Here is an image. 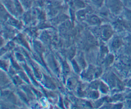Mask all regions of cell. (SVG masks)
Segmentation results:
<instances>
[{
  "mask_svg": "<svg viewBox=\"0 0 131 109\" xmlns=\"http://www.w3.org/2000/svg\"><path fill=\"white\" fill-rule=\"evenodd\" d=\"M113 33V31L110 26L105 25L102 26L101 30V34L102 38L104 40H107L109 39Z\"/></svg>",
  "mask_w": 131,
  "mask_h": 109,
  "instance_id": "1",
  "label": "cell"
},
{
  "mask_svg": "<svg viewBox=\"0 0 131 109\" xmlns=\"http://www.w3.org/2000/svg\"><path fill=\"white\" fill-rule=\"evenodd\" d=\"M85 19L88 23L93 25H99L101 23V20L100 18L94 14L87 15Z\"/></svg>",
  "mask_w": 131,
  "mask_h": 109,
  "instance_id": "2",
  "label": "cell"
},
{
  "mask_svg": "<svg viewBox=\"0 0 131 109\" xmlns=\"http://www.w3.org/2000/svg\"><path fill=\"white\" fill-rule=\"evenodd\" d=\"M108 6L114 13L118 12L120 8V5L118 0H108Z\"/></svg>",
  "mask_w": 131,
  "mask_h": 109,
  "instance_id": "3",
  "label": "cell"
},
{
  "mask_svg": "<svg viewBox=\"0 0 131 109\" xmlns=\"http://www.w3.org/2000/svg\"><path fill=\"white\" fill-rule=\"evenodd\" d=\"M71 24L69 21H65L63 23H62L59 28L60 31L62 33H66L71 28Z\"/></svg>",
  "mask_w": 131,
  "mask_h": 109,
  "instance_id": "4",
  "label": "cell"
},
{
  "mask_svg": "<svg viewBox=\"0 0 131 109\" xmlns=\"http://www.w3.org/2000/svg\"><path fill=\"white\" fill-rule=\"evenodd\" d=\"M95 69L93 67H90L85 73V77L89 79H92L95 75Z\"/></svg>",
  "mask_w": 131,
  "mask_h": 109,
  "instance_id": "5",
  "label": "cell"
},
{
  "mask_svg": "<svg viewBox=\"0 0 131 109\" xmlns=\"http://www.w3.org/2000/svg\"><path fill=\"white\" fill-rule=\"evenodd\" d=\"M86 13H87V10H83V9L80 10L78 11L77 13V18L80 20H83L86 18Z\"/></svg>",
  "mask_w": 131,
  "mask_h": 109,
  "instance_id": "6",
  "label": "cell"
},
{
  "mask_svg": "<svg viewBox=\"0 0 131 109\" xmlns=\"http://www.w3.org/2000/svg\"><path fill=\"white\" fill-rule=\"evenodd\" d=\"M74 6L79 9H82L85 7L84 3L81 0H74Z\"/></svg>",
  "mask_w": 131,
  "mask_h": 109,
  "instance_id": "7",
  "label": "cell"
},
{
  "mask_svg": "<svg viewBox=\"0 0 131 109\" xmlns=\"http://www.w3.org/2000/svg\"><path fill=\"white\" fill-rule=\"evenodd\" d=\"M87 41L89 44H92V45H96L97 42L96 40V39L93 37L92 35L89 34L86 37Z\"/></svg>",
  "mask_w": 131,
  "mask_h": 109,
  "instance_id": "8",
  "label": "cell"
},
{
  "mask_svg": "<svg viewBox=\"0 0 131 109\" xmlns=\"http://www.w3.org/2000/svg\"><path fill=\"white\" fill-rule=\"evenodd\" d=\"M14 5L16 9V11L17 12L19 13V14H21L23 12V10L22 7L20 4V3L17 0H15L14 2Z\"/></svg>",
  "mask_w": 131,
  "mask_h": 109,
  "instance_id": "9",
  "label": "cell"
},
{
  "mask_svg": "<svg viewBox=\"0 0 131 109\" xmlns=\"http://www.w3.org/2000/svg\"><path fill=\"white\" fill-rule=\"evenodd\" d=\"M63 69L64 72L66 74H68V73H69V72L70 71V67L66 62H64L63 63Z\"/></svg>",
  "mask_w": 131,
  "mask_h": 109,
  "instance_id": "10",
  "label": "cell"
},
{
  "mask_svg": "<svg viewBox=\"0 0 131 109\" xmlns=\"http://www.w3.org/2000/svg\"><path fill=\"white\" fill-rule=\"evenodd\" d=\"M99 88H100V90L103 92V93H106V92L107 91V88L106 87V86L102 83H100L99 84Z\"/></svg>",
  "mask_w": 131,
  "mask_h": 109,
  "instance_id": "11",
  "label": "cell"
},
{
  "mask_svg": "<svg viewBox=\"0 0 131 109\" xmlns=\"http://www.w3.org/2000/svg\"><path fill=\"white\" fill-rule=\"evenodd\" d=\"M35 47H36L35 48H36V50L39 51V52H42V51L43 46H42V45L40 43L37 42V43H35Z\"/></svg>",
  "mask_w": 131,
  "mask_h": 109,
  "instance_id": "12",
  "label": "cell"
},
{
  "mask_svg": "<svg viewBox=\"0 0 131 109\" xmlns=\"http://www.w3.org/2000/svg\"><path fill=\"white\" fill-rule=\"evenodd\" d=\"M120 44V42L119 39H115L113 42V46L114 47H118Z\"/></svg>",
  "mask_w": 131,
  "mask_h": 109,
  "instance_id": "13",
  "label": "cell"
},
{
  "mask_svg": "<svg viewBox=\"0 0 131 109\" xmlns=\"http://www.w3.org/2000/svg\"><path fill=\"white\" fill-rule=\"evenodd\" d=\"M101 73V69L100 68H97V69H95V75H94V77H98L100 74Z\"/></svg>",
  "mask_w": 131,
  "mask_h": 109,
  "instance_id": "14",
  "label": "cell"
},
{
  "mask_svg": "<svg viewBox=\"0 0 131 109\" xmlns=\"http://www.w3.org/2000/svg\"><path fill=\"white\" fill-rule=\"evenodd\" d=\"M99 96V94L96 91H93L91 93V97L93 99H96L98 98Z\"/></svg>",
  "mask_w": 131,
  "mask_h": 109,
  "instance_id": "15",
  "label": "cell"
},
{
  "mask_svg": "<svg viewBox=\"0 0 131 109\" xmlns=\"http://www.w3.org/2000/svg\"><path fill=\"white\" fill-rule=\"evenodd\" d=\"M99 84L97 81H94V82L92 83V84L91 85V87L93 89H96L97 88H98L99 87Z\"/></svg>",
  "mask_w": 131,
  "mask_h": 109,
  "instance_id": "16",
  "label": "cell"
},
{
  "mask_svg": "<svg viewBox=\"0 0 131 109\" xmlns=\"http://www.w3.org/2000/svg\"><path fill=\"white\" fill-rule=\"evenodd\" d=\"M92 2L97 6H101L103 3V0H92Z\"/></svg>",
  "mask_w": 131,
  "mask_h": 109,
  "instance_id": "17",
  "label": "cell"
},
{
  "mask_svg": "<svg viewBox=\"0 0 131 109\" xmlns=\"http://www.w3.org/2000/svg\"><path fill=\"white\" fill-rule=\"evenodd\" d=\"M73 67L75 69V70L78 72L79 71V67H78V65H77V63L75 61H74L73 62Z\"/></svg>",
  "mask_w": 131,
  "mask_h": 109,
  "instance_id": "18",
  "label": "cell"
},
{
  "mask_svg": "<svg viewBox=\"0 0 131 109\" xmlns=\"http://www.w3.org/2000/svg\"><path fill=\"white\" fill-rule=\"evenodd\" d=\"M112 61H113L112 57L111 56L108 57V58L106 60V63H107V64H110Z\"/></svg>",
  "mask_w": 131,
  "mask_h": 109,
  "instance_id": "19",
  "label": "cell"
},
{
  "mask_svg": "<svg viewBox=\"0 0 131 109\" xmlns=\"http://www.w3.org/2000/svg\"><path fill=\"white\" fill-rule=\"evenodd\" d=\"M18 77H16L14 78V80H18ZM18 82L19 83H21V80H17V82H16V83H17Z\"/></svg>",
  "mask_w": 131,
  "mask_h": 109,
  "instance_id": "20",
  "label": "cell"
}]
</instances>
